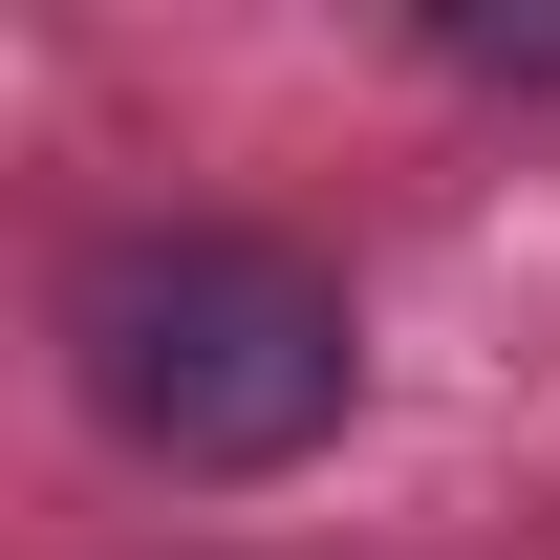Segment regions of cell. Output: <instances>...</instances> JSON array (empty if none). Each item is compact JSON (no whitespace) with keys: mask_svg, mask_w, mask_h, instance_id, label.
Here are the masks:
<instances>
[{"mask_svg":"<svg viewBox=\"0 0 560 560\" xmlns=\"http://www.w3.org/2000/svg\"><path fill=\"white\" fill-rule=\"evenodd\" d=\"M431 66H453V86H560V22H517V0H453V22H431Z\"/></svg>","mask_w":560,"mask_h":560,"instance_id":"2","label":"cell"},{"mask_svg":"<svg viewBox=\"0 0 560 560\" xmlns=\"http://www.w3.org/2000/svg\"><path fill=\"white\" fill-rule=\"evenodd\" d=\"M86 410L130 431L151 475H302L366 388V324L302 237H237V215H151L66 280Z\"/></svg>","mask_w":560,"mask_h":560,"instance_id":"1","label":"cell"}]
</instances>
